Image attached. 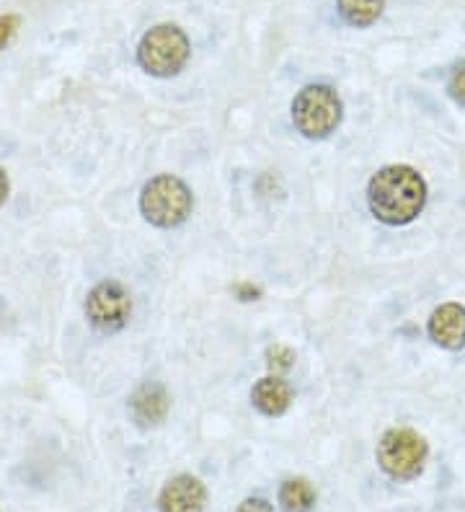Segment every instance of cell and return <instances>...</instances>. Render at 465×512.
<instances>
[{"label":"cell","instance_id":"16","mask_svg":"<svg viewBox=\"0 0 465 512\" xmlns=\"http://www.w3.org/2000/svg\"><path fill=\"white\" fill-rule=\"evenodd\" d=\"M236 512H274V507L272 502L261 500V497H251V500H243Z\"/></svg>","mask_w":465,"mask_h":512},{"label":"cell","instance_id":"6","mask_svg":"<svg viewBox=\"0 0 465 512\" xmlns=\"http://www.w3.org/2000/svg\"><path fill=\"white\" fill-rule=\"evenodd\" d=\"M86 316L99 334H117L132 316V298L122 282L104 280L88 293Z\"/></svg>","mask_w":465,"mask_h":512},{"label":"cell","instance_id":"1","mask_svg":"<svg viewBox=\"0 0 465 512\" xmlns=\"http://www.w3.org/2000/svg\"><path fill=\"white\" fill-rule=\"evenodd\" d=\"M370 213L385 225H409L427 205V182L411 166H385L367 184Z\"/></svg>","mask_w":465,"mask_h":512},{"label":"cell","instance_id":"10","mask_svg":"<svg viewBox=\"0 0 465 512\" xmlns=\"http://www.w3.org/2000/svg\"><path fill=\"white\" fill-rule=\"evenodd\" d=\"M251 401L264 417H282L292 404V388L282 375H267L256 381Z\"/></svg>","mask_w":465,"mask_h":512},{"label":"cell","instance_id":"13","mask_svg":"<svg viewBox=\"0 0 465 512\" xmlns=\"http://www.w3.org/2000/svg\"><path fill=\"white\" fill-rule=\"evenodd\" d=\"M267 365L274 375H282L295 365V352L287 344H274L267 350Z\"/></svg>","mask_w":465,"mask_h":512},{"label":"cell","instance_id":"3","mask_svg":"<svg viewBox=\"0 0 465 512\" xmlns=\"http://www.w3.org/2000/svg\"><path fill=\"white\" fill-rule=\"evenodd\" d=\"M192 189L174 174L150 179L140 194V213L155 228H179L192 215Z\"/></svg>","mask_w":465,"mask_h":512},{"label":"cell","instance_id":"4","mask_svg":"<svg viewBox=\"0 0 465 512\" xmlns=\"http://www.w3.org/2000/svg\"><path fill=\"white\" fill-rule=\"evenodd\" d=\"M189 55H192V42L176 24L153 26L137 47V63L155 78H171L181 73Z\"/></svg>","mask_w":465,"mask_h":512},{"label":"cell","instance_id":"5","mask_svg":"<svg viewBox=\"0 0 465 512\" xmlns=\"http://www.w3.org/2000/svg\"><path fill=\"white\" fill-rule=\"evenodd\" d=\"M427 453V440L409 427H393L378 443L380 469L396 481H411L422 474Z\"/></svg>","mask_w":465,"mask_h":512},{"label":"cell","instance_id":"18","mask_svg":"<svg viewBox=\"0 0 465 512\" xmlns=\"http://www.w3.org/2000/svg\"><path fill=\"white\" fill-rule=\"evenodd\" d=\"M8 189H11V182H8L6 169H3V166H0V207L6 205V200H8Z\"/></svg>","mask_w":465,"mask_h":512},{"label":"cell","instance_id":"14","mask_svg":"<svg viewBox=\"0 0 465 512\" xmlns=\"http://www.w3.org/2000/svg\"><path fill=\"white\" fill-rule=\"evenodd\" d=\"M447 94L453 96V101H458L460 107H465V63H460L453 70L450 81H447Z\"/></svg>","mask_w":465,"mask_h":512},{"label":"cell","instance_id":"15","mask_svg":"<svg viewBox=\"0 0 465 512\" xmlns=\"http://www.w3.org/2000/svg\"><path fill=\"white\" fill-rule=\"evenodd\" d=\"M19 24H21L19 16H13V13H8V16H0V50H6V44L16 37V32H19Z\"/></svg>","mask_w":465,"mask_h":512},{"label":"cell","instance_id":"8","mask_svg":"<svg viewBox=\"0 0 465 512\" xmlns=\"http://www.w3.org/2000/svg\"><path fill=\"white\" fill-rule=\"evenodd\" d=\"M161 512H205L207 510V489L205 484L192 474H181L163 487L158 497Z\"/></svg>","mask_w":465,"mask_h":512},{"label":"cell","instance_id":"9","mask_svg":"<svg viewBox=\"0 0 465 512\" xmlns=\"http://www.w3.org/2000/svg\"><path fill=\"white\" fill-rule=\"evenodd\" d=\"M427 331L442 350L460 352L465 347V308L460 303H442L440 308H434Z\"/></svg>","mask_w":465,"mask_h":512},{"label":"cell","instance_id":"11","mask_svg":"<svg viewBox=\"0 0 465 512\" xmlns=\"http://www.w3.org/2000/svg\"><path fill=\"white\" fill-rule=\"evenodd\" d=\"M282 512H310L316 507V489L308 479H287L279 489Z\"/></svg>","mask_w":465,"mask_h":512},{"label":"cell","instance_id":"2","mask_svg":"<svg viewBox=\"0 0 465 512\" xmlns=\"http://www.w3.org/2000/svg\"><path fill=\"white\" fill-rule=\"evenodd\" d=\"M344 117V104L331 86L313 83L300 88L292 101V122L295 130L308 140H323L334 135Z\"/></svg>","mask_w":465,"mask_h":512},{"label":"cell","instance_id":"17","mask_svg":"<svg viewBox=\"0 0 465 512\" xmlns=\"http://www.w3.org/2000/svg\"><path fill=\"white\" fill-rule=\"evenodd\" d=\"M233 293L241 300H256L261 295V288H256L254 282H238L236 288H233Z\"/></svg>","mask_w":465,"mask_h":512},{"label":"cell","instance_id":"7","mask_svg":"<svg viewBox=\"0 0 465 512\" xmlns=\"http://www.w3.org/2000/svg\"><path fill=\"white\" fill-rule=\"evenodd\" d=\"M168 409H171V396L166 386L158 381H145L132 391L130 396V414L137 422V427H158L166 422Z\"/></svg>","mask_w":465,"mask_h":512},{"label":"cell","instance_id":"12","mask_svg":"<svg viewBox=\"0 0 465 512\" xmlns=\"http://www.w3.org/2000/svg\"><path fill=\"white\" fill-rule=\"evenodd\" d=\"M341 19L354 29H365L383 16L385 0H336Z\"/></svg>","mask_w":465,"mask_h":512}]
</instances>
